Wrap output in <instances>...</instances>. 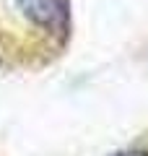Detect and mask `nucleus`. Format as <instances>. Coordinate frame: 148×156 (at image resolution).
<instances>
[{"mask_svg":"<svg viewBox=\"0 0 148 156\" xmlns=\"http://www.w3.org/2000/svg\"><path fill=\"white\" fill-rule=\"evenodd\" d=\"M23 18L44 31H65L70 13L65 0H16Z\"/></svg>","mask_w":148,"mask_h":156,"instance_id":"obj_1","label":"nucleus"},{"mask_svg":"<svg viewBox=\"0 0 148 156\" xmlns=\"http://www.w3.org/2000/svg\"><path fill=\"white\" fill-rule=\"evenodd\" d=\"M112 156H148V151L146 148H125V151H117Z\"/></svg>","mask_w":148,"mask_h":156,"instance_id":"obj_2","label":"nucleus"},{"mask_svg":"<svg viewBox=\"0 0 148 156\" xmlns=\"http://www.w3.org/2000/svg\"><path fill=\"white\" fill-rule=\"evenodd\" d=\"M0 70H3V57H0Z\"/></svg>","mask_w":148,"mask_h":156,"instance_id":"obj_3","label":"nucleus"}]
</instances>
